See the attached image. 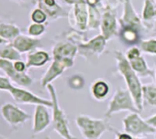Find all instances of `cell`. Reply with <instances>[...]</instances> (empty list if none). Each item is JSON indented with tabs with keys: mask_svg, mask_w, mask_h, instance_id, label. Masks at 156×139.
Masks as SVG:
<instances>
[{
	"mask_svg": "<svg viewBox=\"0 0 156 139\" xmlns=\"http://www.w3.org/2000/svg\"><path fill=\"white\" fill-rule=\"evenodd\" d=\"M0 59L16 61L21 59V53L13 47L11 42H6L0 45Z\"/></svg>",
	"mask_w": 156,
	"mask_h": 139,
	"instance_id": "cell-23",
	"label": "cell"
},
{
	"mask_svg": "<svg viewBox=\"0 0 156 139\" xmlns=\"http://www.w3.org/2000/svg\"><path fill=\"white\" fill-rule=\"evenodd\" d=\"M12 1L18 2V3H28L30 0H12Z\"/></svg>",
	"mask_w": 156,
	"mask_h": 139,
	"instance_id": "cell-37",
	"label": "cell"
},
{
	"mask_svg": "<svg viewBox=\"0 0 156 139\" xmlns=\"http://www.w3.org/2000/svg\"><path fill=\"white\" fill-rule=\"evenodd\" d=\"M143 101L149 105L156 107V86L152 84H146L142 87Z\"/></svg>",
	"mask_w": 156,
	"mask_h": 139,
	"instance_id": "cell-25",
	"label": "cell"
},
{
	"mask_svg": "<svg viewBox=\"0 0 156 139\" xmlns=\"http://www.w3.org/2000/svg\"><path fill=\"white\" fill-rule=\"evenodd\" d=\"M62 1L67 5H70V6H73L76 2H78L79 0H62Z\"/></svg>",
	"mask_w": 156,
	"mask_h": 139,
	"instance_id": "cell-36",
	"label": "cell"
},
{
	"mask_svg": "<svg viewBox=\"0 0 156 139\" xmlns=\"http://www.w3.org/2000/svg\"><path fill=\"white\" fill-rule=\"evenodd\" d=\"M37 6L46 13L48 19L56 20L60 18L68 17V13L64 11L56 0H38Z\"/></svg>",
	"mask_w": 156,
	"mask_h": 139,
	"instance_id": "cell-17",
	"label": "cell"
},
{
	"mask_svg": "<svg viewBox=\"0 0 156 139\" xmlns=\"http://www.w3.org/2000/svg\"><path fill=\"white\" fill-rule=\"evenodd\" d=\"M6 42H7L6 40H4V39H2L1 38H0V45L3 44V43H6Z\"/></svg>",
	"mask_w": 156,
	"mask_h": 139,
	"instance_id": "cell-38",
	"label": "cell"
},
{
	"mask_svg": "<svg viewBox=\"0 0 156 139\" xmlns=\"http://www.w3.org/2000/svg\"><path fill=\"white\" fill-rule=\"evenodd\" d=\"M0 113L3 119L13 128L19 127L30 119V115L27 112L12 103H3L0 107Z\"/></svg>",
	"mask_w": 156,
	"mask_h": 139,
	"instance_id": "cell-10",
	"label": "cell"
},
{
	"mask_svg": "<svg viewBox=\"0 0 156 139\" xmlns=\"http://www.w3.org/2000/svg\"><path fill=\"white\" fill-rule=\"evenodd\" d=\"M13 67L19 73H27V65L26 62H24L22 59H19L16 61H13Z\"/></svg>",
	"mask_w": 156,
	"mask_h": 139,
	"instance_id": "cell-32",
	"label": "cell"
},
{
	"mask_svg": "<svg viewBox=\"0 0 156 139\" xmlns=\"http://www.w3.org/2000/svg\"><path fill=\"white\" fill-rule=\"evenodd\" d=\"M13 83L10 81V79L7 76H2L0 75V91H4V92H9L14 84H12Z\"/></svg>",
	"mask_w": 156,
	"mask_h": 139,
	"instance_id": "cell-31",
	"label": "cell"
},
{
	"mask_svg": "<svg viewBox=\"0 0 156 139\" xmlns=\"http://www.w3.org/2000/svg\"><path fill=\"white\" fill-rule=\"evenodd\" d=\"M120 112H129V113H140L132 95L128 89L118 88L109 101L108 109L105 114V118L109 119L113 114Z\"/></svg>",
	"mask_w": 156,
	"mask_h": 139,
	"instance_id": "cell-5",
	"label": "cell"
},
{
	"mask_svg": "<svg viewBox=\"0 0 156 139\" xmlns=\"http://www.w3.org/2000/svg\"><path fill=\"white\" fill-rule=\"evenodd\" d=\"M52 59H74L78 54V48L74 40L69 36L65 39L58 40L51 49Z\"/></svg>",
	"mask_w": 156,
	"mask_h": 139,
	"instance_id": "cell-14",
	"label": "cell"
},
{
	"mask_svg": "<svg viewBox=\"0 0 156 139\" xmlns=\"http://www.w3.org/2000/svg\"><path fill=\"white\" fill-rule=\"evenodd\" d=\"M67 83L69 85V87L74 91H80L85 87V78L83 75L81 74H73L72 76L69 77Z\"/></svg>",
	"mask_w": 156,
	"mask_h": 139,
	"instance_id": "cell-27",
	"label": "cell"
},
{
	"mask_svg": "<svg viewBox=\"0 0 156 139\" xmlns=\"http://www.w3.org/2000/svg\"><path fill=\"white\" fill-rule=\"evenodd\" d=\"M88 7H98L100 4V0H86Z\"/></svg>",
	"mask_w": 156,
	"mask_h": 139,
	"instance_id": "cell-35",
	"label": "cell"
},
{
	"mask_svg": "<svg viewBox=\"0 0 156 139\" xmlns=\"http://www.w3.org/2000/svg\"><path fill=\"white\" fill-rule=\"evenodd\" d=\"M51 124V114L49 107L45 105H36L33 114L32 133L34 134H41L45 131Z\"/></svg>",
	"mask_w": 156,
	"mask_h": 139,
	"instance_id": "cell-15",
	"label": "cell"
},
{
	"mask_svg": "<svg viewBox=\"0 0 156 139\" xmlns=\"http://www.w3.org/2000/svg\"><path fill=\"white\" fill-rule=\"evenodd\" d=\"M12 96L13 100L19 104H32V105H45L51 108L52 102L50 99L42 98L23 87L13 86V88L9 92Z\"/></svg>",
	"mask_w": 156,
	"mask_h": 139,
	"instance_id": "cell-11",
	"label": "cell"
},
{
	"mask_svg": "<svg viewBox=\"0 0 156 139\" xmlns=\"http://www.w3.org/2000/svg\"><path fill=\"white\" fill-rule=\"evenodd\" d=\"M114 57L117 62V69L119 74L123 77L127 89L132 95L135 104L140 112L143 110V96H142V83L139 75L133 71L128 61L125 54L120 50H115Z\"/></svg>",
	"mask_w": 156,
	"mask_h": 139,
	"instance_id": "cell-1",
	"label": "cell"
},
{
	"mask_svg": "<svg viewBox=\"0 0 156 139\" xmlns=\"http://www.w3.org/2000/svg\"><path fill=\"white\" fill-rule=\"evenodd\" d=\"M46 32V25L45 24H37L31 23L27 28V33L29 36L39 39Z\"/></svg>",
	"mask_w": 156,
	"mask_h": 139,
	"instance_id": "cell-28",
	"label": "cell"
},
{
	"mask_svg": "<svg viewBox=\"0 0 156 139\" xmlns=\"http://www.w3.org/2000/svg\"><path fill=\"white\" fill-rule=\"evenodd\" d=\"M75 124L85 139H100L107 131H115L107 118H94L87 114H79Z\"/></svg>",
	"mask_w": 156,
	"mask_h": 139,
	"instance_id": "cell-2",
	"label": "cell"
},
{
	"mask_svg": "<svg viewBox=\"0 0 156 139\" xmlns=\"http://www.w3.org/2000/svg\"><path fill=\"white\" fill-rule=\"evenodd\" d=\"M88 6L86 0H79L76 2L71 11L68 13L70 25L78 32L88 30Z\"/></svg>",
	"mask_w": 156,
	"mask_h": 139,
	"instance_id": "cell-7",
	"label": "cell"
},
{
	"mask_svg": "<svg viewBox=\"0 0 156 139\" xmlns=\"http://www.w3.org/2000/svg\"><path fill=\"white\" fill-rule=\"evenodd\" d=\"M114 132L116 133L117 139H134V137L131 134H129L126 132H116V131H114Z\"/></svg>",
	"mask_w": 156,
	"mask_h": 139,
	"instance_id": "cell-33",
	"label": "cell"
},
{
	"mask_svg": "<svg viewBox=\"0 0 156 139\" xmlns=\"http://www.w3.org/2000/svg\"><path fill=\"white\" fill-rule=\"evenodd\" d=\"M156 17V8L151 0H144L141 18L143 20L148 21Z\"/></svg>",
	"mask_w": 156,
	"mask_h": 139,
	"instance_id": "cell-26",
	"label": "cell"
},
{
	"mask_svg": "<svg viewBox=\"0 0 156 139\" xmlns=\"http://www.w3.org/2000/svg\"><path fill=\"white\" fill-rule=\"evenodd\" d=\"M146 121H147L151 126H153L154 128H156V114H153V115L148 117V118L146 119Z\"/></svg>",
	"mask_w": 156,
	"mask_h": 139,
	"instance_id": "cell-34",
	"label": "cell"
},
{
	"mask_svg": "<svg viewBox=\"0 0 156 139\" xmlns=\"http://www.w3.org/2000/svg\"><path fill=\"white\" fill-rule=\"evenodd\" d=\"M46 89L48 90L51 100L52 102L51 124H52L53 130L63 139H77L74 135L72 134L70 131L68 118L66 116V114L59 104L58 96L54 86L51 83L47 85Z\"/></svg>",
	"mask_w": 156,
	"mask_h": 139,
	"instance_id": "cell-3",
	"label": "cell"
},
{
	"mask_svg": "<svg viewBox=\"0 0 156 139\" xmlns=\"http://www.w3.org/2000/svg\"><path fill=\"white\" fill-rule=\"evenodd\" d=\"M0 139H9V138H7V137H5V136H3L1 134H0Z\"/></svg>",
	"mask_w": 156,
	"mask_h": 139,
	"instance_id": "cell-39",
	"label": "cell"
},
{
	"mask_svg": "<svg viewBox=\"0 0 156 139\" xmlns=\"http://www.w3.org/2000/svg\"><path fill=\"white\" fill-rule=\"evenodd\" d=\"M124 131L133 137H140L151 134H155L156 128L151 126L146 120H144L139 113H130L126 115L123 120Z\"/></svg>",
	"mask_w": 156,
	"mask_h": 139,
	"instance_id": "cell-6",
	"label": "cell"
},
{
	"mask_svg": "<svg viewBox=\"0 0 156 139\" xmlns=\"http://www.w3.org/2000/svg\"><path fill=\"white\" fill-rule=\"evenodd\" d=\"M125 56L129 62L130 67L139 75V77H155V72L148 66L145 59L141 55V50L140 48L132 46L127 50Z\"/></svg>",
	"mask_w": 156,
	"mask_h": 139,
	"instance_id": "cell-8",
	"label": "cell"
},
{
	"mask_svg": "<svg viewBox=\"0 0 156 139\" xmlns=\"http://www.w3.org/2000/svg\"><path fill=\"white\" fill-rule=\"evenodd\" d=\"M139 29H140L131 26L120 27L119 35L121 41L129 46H135L136 44L140 43V35Z\"/></svg>",
	"mask_w": 156,
	"mask_h": 139,
	"instance_id": "cell-20",
	"label": "cell"
},
{
	"mask_svg": "<svg viewBox=\"0 0 156 139\" xmlns=\"http://www.w3.org/2000/svg\"><path fill=\"white\" fill-rule=\"evenodd\" d=\"M119 22L120 27L131 26V27L140 29V26H141L140 18L138 16L134 8L132 7L131 0H124L123 15Z\"/></svg>",
	"mask_w": 156,
	"mask_h": 139,
	"instance_id": "cell-18",
	"label": "cell"
},
{
	"mask_svg": "<svg viewBox=\"0 0 156 139\" xmlns=\"http://www.w3.org/2000/svg\"><path fill=\"white\" fill-rule=\"evenodd\" d=\"M74 32L69 34L68 36L72 38L77 45L78 54L83 56L87 59H92L93 58L98 59L106 49L108 40L104 38L103 35L99 34L87 41H84L83 38L76 34L74 36Z\"/></svg>",
	"mask_w": 156,
	"mask_h": 139,
	"instance_id": "cell-4",
	"label": "cell"
},
{
	"mask_svg": "<svg viewBox=\"0 0 156 139\" xmlns=\"http://www.w3.org/2000/svg\"><path fill=\"white\" fill-rule=\"evenodd\" d=\"M154 72H155V80H156V67H155V71Z\"/></svg>",
	"mask_w": 156,
	"mask_h": 139,
	"instance_id": "cell-41",
	"label": "cell"
},
{
	"mask_svg": "<svg viewBox=\"0 0 156 139\" xmlns=\"http://www.w3.org/2000/svg\"><path fill=\"white\" fill-rule=\"evenodd\" d=\"M100 30L101 35H103L108 41L119 35V21L117 19L115 10L110 7H107L102 14Z\"/></svg>",
	"mask_w": 156,
	"mask_h": 139,
	"instance_id": "cell-13",
	"label": "cell"
},
{
	"mask_svg": "<svg viewBox=\"0 0 156 139\" xmlns=\"http://www.w3.org/2000/svg\"><path fill=\"white\" fill-rule=\"evenodd\" d=\"M21 34L20 29L12 23L2 22L0 20V38L7 42H11L15 38Z\"/></svg>",
	"mask_w": 156,
	"mask_h": 139,
	"instance_id": "cell-22",
	"label": "cell"
},
{
	"mask_svg": "<svg viewBox=\"0 0 156 139\" xmlns=\"http://www.w3.org/2000/svg\"><path fill=\"white\" fill-rule=\"evenodd\" d=\"M109 92H110L109 84L102 79H98L94 81L90 86V93L92 97L99 102L104 101L109 94Z\"/></svg>",
	"mask_w": 156,
	"mask_h": 139,
	"instance_id": "cell-21",
	"label": "cell"
},
{
	"mask_svg": "<svg viewBox=\"0 0 156 139\" xmlns=\"http://www.w3.org/2000/svg\"><path fill=\"white\" fill-rule=\"evenodd\" d=\"M0 70L6 74L10 81L19 87H30L33 83V79L27 73H19L13 67V61L0 59Z\"/></svg>",
	"mask_w": 156,
	"mask_h": 139,
	"instance_id": "cell-12",
	"label": "cell"
},
{
	"mask_svg": "<svg viewBox=\"0 0 156 139\" xmlns=\"http://www.w3.org/2000/svg\"><path fill=\"white\" fill-rule=\"evenodd\" d=\"M154 139H156V133H155V136H154Z\"/></svg>",
	"mask_w": 156,
	"mask_h": 139,
	"instance_id": "cell-42",
	"label": "cell"
},
{
	"mask_svg": "<svg viewBox=\"0 0 156 139\" xmlns=\"http://www.w3.org/2000/svg\"><path fill=\"white\" fill-rule=\"evenodd\" d=\"M11 44L21 54L29 53L42 47V42L40 39H36L24 34H20L11 41Z\"/></svg>",
	"mask_w": 156,
	"mask_h": 139,
	"instance_id": "cell-16",
	"label": "cell"
},
{
	"mask_svg": "<svg viewBox=\"0 0 156 139\" xmlns=\"http://www.w3.org/2000/svg\"><path fill=\"white\" fill-rule=\"evenodd\" d=\"M51 59V55L43 49H35L27 54L26 65L27 68H40L46 65Z\"/></svg>",
	"mask_w": 156,
	"mask_h": 139,
	"instance_id": "cell-19",
	"label": "cell"
},
{
	"mask_svg": "<svg viewBox=\"0 0 156 139\" xmlns=\"http://www.w3.org/2000/svg\"><path fill=\"white\" fill-rule=\"evenodd\" d=\"M134 139H142V138H140V137H134Z\"/></svg>",
	"mask_w": 156,
	"mask_h": 139,
	"instance_id": "cell-40",
	"label": "cell"
},
{
	"mask_svg": "<svg viewBox=\"0 0 156 139\" xmlns=\"http://www.w3.org/2000/svg\"><path fill=\"white\" fill-rule=\"evenodd\" d=\"M88 29L94 30L100 28L102 14L100 13L98 7H88Z\"/></svg>",
	"mask_w": 156,
	"mask_h": 139,
	"instance_id": "cell-24",
	"label": "cell"
},
{
	"mask_svg": "<svg viewBox=\"0 0 156 139\" xmlns=\"http://www.w3.org/2000/svg\"><path fill=\"white\" fill-rule=\"evenodd\" d=\"M140 47L142 52L150 55H156V39L141 40L140 43Z\"/></svg>",
	"mask_w": 156,
	"mask_h": 139,
	"instance_id": "cell-29",
	"label": "cell"
},
{
	"mask_svg": "<svg viewBox=\"0 0 156 139\" xmlns=\"http://www.w3.org/2000/svg\"><path fill=\"white\" fill-rule=\"evenodd\" d=\"M30 17V20L32 23L45 24L48 21V17H47L46 13L38 7L31 11Z\"/></svg>",
	"mask_w": 156,
	"mask_h": 139,
	"instance_id": "cell-30",
	"label": "cell"
},
{
	"mask_svg": "<svg viewBox=\"0 0 156 139\" xmlns=\"http://www.w3.org/2000/svg\"><path fill=\"white\" fill-rule=\"evenodd\" d=\"M74 59H52V61L45 73L41 79V85L46 88L58 77H60L67 69L73 66Z\"/></svg>",
	"mask_w": 156,
	"mask_h": 139,
	"instance_id": "cell-9",
	"label": "cell"
}]
</instances>
